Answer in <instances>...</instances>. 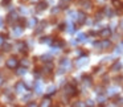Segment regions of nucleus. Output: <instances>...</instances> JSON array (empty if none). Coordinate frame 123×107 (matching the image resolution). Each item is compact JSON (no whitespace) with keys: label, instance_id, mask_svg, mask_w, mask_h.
Here are the masks:
<instances>
[{"label":"nucleus","instance_id":"cd10ccee","mask_svg":"<svg viewBox=\"0 0 123 107\" xmlns=\"http://www.w3.org/2000/svg\"><path fill=\"white\" fill-rule=\"evenodd\" d=\"M17 48H19V50H21L23 53H25V44H24V42L17 44Z\"/></svg>","mask_w":123,"mask_h":107},{"label":"nucleus","instance_id":"c9c22d12","mask_svg":"<svg viewBox=\"0 0 123 107\" xmlns=\"http://www.w3.org/2000/svg\"><path fill=\"white\" fill-rule=\"evenodd\" d=\"M3 44H4V38L1 37V36H0V46L3 45Z\"/></svg>","mask_w":123,"mask_h":107},{"label":"nucleus","instance_id":"f3484780","mask_svg":"<svg viewBox=\"0 0 123 107\" xmlns=\"http://www.w3.org/2000/svg\"><path fill=\"white\" fill-rule=\"evenodd\" d=\"M41 59H43L44 62H52V56H49V54H44V56H41Z\"/></svg>","mask_w":123,"mask_h":107},{"label":"nucleus","instance_id":"b1692460","mask_svg":"<svg viewBox=\"0 0 123 107\" xmlns=\"http://www.w3.org/2000/svg\"><path fill=\"white\" fill-rule=\"evenodd\" d=\"M46 93H48L49 95H50V94H54V93H56V87H54L53 85H52V86H49V87L46 89Z\"/></svg>","mask_w":123,"mask_h":107},{"label":"nucleus","instance_id":"9d476101","mask_svg":"<svg viewBox=\"0 0 123 107\" xmlns=\"http://www.w3.org/2000/svg\"><path fill=\"white\" fill-rule=\"evenodd\" d=\"M36 24H37V20H36V17H31V19L27 21V25H28L29 28H35Z\"/></svg>","mask_w":123,"mask_h":107},{"label":"nucleus","instance_id":"473e14b6","mask_svg":"<svg viewBox=\"0 0 123 107\" xmlns=\"http://www.w3.org/2000/svg\"><path fill=\"white\" fill-rule=\"evenodd\" d=\"M98 101H99V102H101V103H103V102H105V96H102V95H99V96H98Z\"/></svg>","mask_w":123,"mask_h":107},{"label":"nucleus","instance_id":"a211bd4d","mask_svg":"<svg viewBox=\"0 0 123 107\" xmlns=\"http://www.w3.org/2000/svg\"><path fill=\"white\" fill-rule=\"evenodd\" d=\"M36 93L37 94L43 93V85H41V82H36Z\"/></svg>","mask_w":123,"mask_h":107},{"label":"nucleus","instance_id":"a19ab883","mask_svg":"<svg viewBox=\"0 0 123 107\" xmlns=\"http://www.w3.org/2000/svg\"><path fill=\"white\" fill-rule=\"evenodd\" d=\"M120 27H122V28H123V20H122V23H120Z\"/></svg>","mask_w":123,"mask_h":107},{"label":"nucleus","instance_id":"f8f14e48","mask_svg":"<svg viewBox=\"0 0 123 107\" xmlns=\"http://www.w3.org/2000/svg\"><path fill=\"white\" fill-rule=\"evenodd\" d=\"M46 7H48V3H46V1H38L37 11H44V9H46Z\"/></svg>","mask_w":123,"mask_h":107},{"label":"nucleus","instance_id":"2eb2a0df","mask_svg":"<svg viewBox=\"0 0 123 107\" xmlns=\"http://www.w3.org/2000/svg\"><path fill=\"white\" fill-rule=\"evenodd\" d=\"M40 42H43V44H53V40H52L50 37H43V38H40Z\"/></svg>","mask_w":123,"mask_h":107},{"label":"nucleus","instance_id":"c85d7f7f","mask_svg":"<svg viewBox=\"0 0 123 107\" xmlns=\"http://www.w3.org/2000/svg\"><path fill=\"white\" fill-rule=\"evenodd\" d=\"M68 28H69V29H68V32H69V33L74 32V25H73V24H69V25H68Z\"/></svg>","mask_w":123,"mask_h":107},{"label":"nucleus","instance_id":"58836bf2","mask_svg":"<svg viewBox=\"0 0 123 107\" xmlns=\"http://www.w3.org/2000/svg\"><path fill=\"white\" fill-rule=\"evenodd\" d=\"M40 0H31V3H38Z\"/></svg>","mask_w":123,"mask_h":107},{"label":"nucleus","instance_id":"ddd939ff","mask_svg":"<svg viewBox=\"0 0 123 107\" xmlns=\"http://www.w3.org/2000/svg\"><path fill=\"white\" fill-rule=\"evenodd\" d=\"M23 30H24V29H23L21 27H15L13 28V35L16 36V37H19V36L23 33Z\"/></svg>","mask_w":123,"mask_h":107},{"label":"nucleus","instance_id":"6ab92c4d","mask_svg":"<svg viewBox=\"0 0 123 107\" xmlns=\"http://www.w3.org/2000/svg\"><path fill=\"white\" fill-rule=\"evenodd\" d=\"M103 15H106L107 17H112V15H114V12H112L110 8H105V11H103Z\"/></svg>","mask_w":123,"mask_h":107},{"label":"nucleus","instance_id":"7ed1b4c3","mask_svg":"<svg viewBox=\"0 0 123 107\" xmlns=\"http://www.w3.org/2000/svg\"><path fill=\"white\" fill-rule=\"evenodd\" d=\"M15 90H16V93H19V94H24L25 90H27V86H25L24 82H17L16 86H15Z\"/></svg>","mask_w":123,"mask_h":107},{"label":"nucleus","instance_id":"393cba45","mask_svg":"<svg viewBox=\"0 0 123 107\" xmlns=\"http://www.w3.org/2000/svg\"><path fill=\"white\" fill-rule=\"evenodd\" d=\"M52 69H53V66H52V65L48 62V65H46V66L44 67L43 70H44V73H50V71H52Z\"/></svg>","mask_w":123,"mask_h":107},{"label":"nucleus","instance_id":"4468645a","mask_svg":"<svg viewBox=\"0 0 123 107\" xmlns=\"http://www.w3.org/2000/svg\"><path fill=\"white\" fill-rule=\"evenodd\" d=\"M72 0H60V8H66Z\"/></svg>","mask_w":123,"mask_h":107},{"label":"nucleus","instance_id":"20e7f679","mask_svg":"<svg viewBox=\"0 0 123 107\" xmlns=\"http://www.w3.org/2000/svg\"><path fill=\"white\" fill-rule=\"evenodd\" d=\"M99 36H101L102 38H109L110 36H111V29H110V28H103V29L99 32Z\"/></svg>","mask_w":123,"mask_h":107},{"label":"nucleus","instance_id":"ea45409f","mask_svg":"<svg viewBox=\"0 0 123 107\" xmlns=\"http://www.w3.org/2000/svg\"><path fill=\"white\" fill-rule=\"evenodd\" d=\"M3 25V17H0V27Z\"/></svg>","mask_w":123,"mask_h":107},{"label":"nucleus","instance_id":"4be33fe9","mask_svg":"<svg viewBox=\"0 0 123 107\" xmlns=\"http://www.w3.org/2000/svg\"><path fill=\"white\" fill-rule=\"evenodd\" d=\"M83 82H85V85L90 86L91 85V78L89 77V75H83Z\"/></svg>","mask_w":123,"mask_h":107},{"label":"nucleus","instance_id":"aec40b11","mask_svg":"<svg viewBox=\"0 0 123 107\" xmlns=\"http://www.w3.org/2000/svg\"><path fill=\"white\" fill-rule=\"evenodd\" d=\"M122 67V65H120V62H115L114 65H112V67H111V70L112 71H118V70Z\"/></svg>","mask_w":123,"mask_h":107},{"label":"nucleus","instance_id":"4c0bfd02","mask_svg":"<svg viewBox=\"0 0 123 107\" xmlns=\"http://www.w3.org/2000/svg\"><path fill=\"white\" fill-rule=\"evenodd\" d=\"M20 9H21L23 13H27V12H28V9H25V8H20Z\"/></svg>","mask_w":123,"mask_h":107},{"label":"nucleus","instance_id":"bb28decb","mask_svg":"<svg viewBox=\"0 0 123 107\" xmlns=\"http://www.w3.org/2000/svg\"><path fill=\"white\" fill-rule=\"evenodd\" d=\"M107 94H109L110 96L115 95V94H117V89H115V87H110L109 89V93H107Z\"/></svg>","mask_w":123,"mask_h":107},{"label":"nucleus","instance_id":"e433bc0d","mask_svg":"<svg viewBox=\"0 0 123 107\" xmlns=\"http://www.w3.org/2000/svg\"><path fill=\"white\" fill-rule=\"evenodd\" d=\"M65 27H66L65 24H61V25H60V29H61V30H64V29H65Z\"/></svg>","mask_w":123,"mask_h":107},{"label":"nucleus","instance_id":"9b49d317","mask_svg":"<svg viewBox=\"0 0 123 107\" xmlns=\"http://www.w3.org/2000/svg\"><path fill=\"white\" fill-rule=\"evenodd\" d=\"M89 62L87 57H81V58H78L77 61V66H82V65H86Z\"/></svg>","mask_w":123,"mask_h":107},{"label":"nucleus","instance_id":"f257e3e1","mask_svg":"<svg viewBox=\"0 0 123 107\" xmlns=\"http://www.w3.org/2000/svg\"><path fill=\"white\" fill-rule=\"evenodd\" d=\"M64 93H65V95H66V96H73V95L77 94V89H75L72 83H69V85H66L64 87Z\"/></svg>","mask_w":123,"mask_h":107},{"label":"nucleus","instance_id":"dca6fc26","mask_svg":"<svg viewBox=\"0 0 123 107\" xmlns=\"http://www.w3.org/2000/svg\"><path fill=\"white\" fill-rule=\"evenodd\" d=\"M77 41H78V42H85V41H86V35H85V33H80L78 37H77Z\"/></svg>","mask_w":123,"mask_h":107},{"label":"nucleus","instance_id":"f704fd0d","mask_svg":"<svg viewBox=\"0 0 123 107\" xmlns=\"http://www.w3.org/2000/svg\"><path fill=\"white\" fill-rule=\"evenodd\" d=\"M86 104H87V106H94V102L93 101H87V103H86Z\"/></svg>","mask_w":123,"mask_h":107},{"label":"nucleus","instance_id":"2f4dec72","mask_svg":"<svg viewBox=\"0 0 123 107\" xmlns=\"http://www.w3.org/2000/svg\"><path fill=\"white\" fill-rule=\"evenodd\" d=\"M9 3H11V0H3V1H1V6H3V7H7Z\"/></svg>","mask_w":123,"mask_h":107},{"label":"nucleus","instance_id":"79ce46f5","mask_svg":"<svg viewBox=\"0 0 123 107\" xmlns=\"http://www.w3.org/2000/svg\"><path fill=\"white\" fill-rule=\"evenodd\" d=\"M1 82H3V81H1V77H0V85H1Z\"/></svg>","mask_w":123,"mask_h":107},{"label":"nucleus","instance_id":"5701e85b","mask_svg":"<svg viewBox=\"0 0 123 107\" xmlns=\"http://www.w3.org/2000/svg\"><path fill=\"white\" fill-rule=\"evenodd\" d=\"M112 6H114L115 8H122V7H123V4L120 3L119 0H112Z\"/></svg>","mask_w":123,"mask_h":107},{"label":"nucleus","instance_id":"423d86ee","mask_svg":"<svg viewBox=\"0 0 123 107\" xmlns=\"http://www.w3.org/2000/svg\"><path fill=\"white\" fill-rule=\"evenodd\" d=\"M75 21L78 23V24H83V23L86 21V15L83 13V12H77V20Z\"/></svg>","mask_w":123,"mask_h":107},{"label":"nucleus","instance_id":"39448f33","mask_svg":"<svg viewBox=\"0 0 123 107\" xmlns=\"http://www.w3.org/2000/svg\"><path fill=\"white\" fill-rule=\"evenodd\" d=\"M80 6L82 7L83 9H91L93 4H91L90 0H80Z\"/></svg>","mask_w":123,"mask_h":107},{"label":"nucleus","instance_id":"a878e982","mask_svg":"<svg viewBox=\"0 0 123 107\" xmlns=\"http://www.w3.org/2000/svg\"><path fill=\"white\" fill-rule=\"evenodd\" d=\"M17 74H19V75H24V74H27V67H20V69L17 70Z\"/></svg>","mask_w":123,"mask_h":107},{"label":"nucleus","instance_id":"0eeeda50","mask_svg":"<svg viewBox=\"0 0 123 107\" xmlns=\"http://www.w3.org/2000/svg\"><path fill=\"white\" fill-rule=\"evenodd\" d=\"M7 20H8V23H15L17 20V12L16 11H12L11 13L8 15V19H7Z\"/></svg>","mask_w":123,"mask_h":107},{"label":"nucleus","instance_id":"f03ea898","mask_svg":"<svg viewBox=\"0 0 123 107\" xmlns=\"http://www.w3.org/2000/svg\"><path fill=\"white\" fill-rule=\"evenodd\" d=\"M6 65H7V67H8V69H16L17 65H19V61H17L15 57H11V58L7 59Z\"/></svg>","mask_w":123,"mask_h":107},{"label":"nucleus","instance_id":"c756f323","mask_svg":"<svg viewBox=\"0 0 123 107\" xmlns=\"http://www.w3.org/2000/svg\"><path fill=\"white\" fill-rule=\"evenodd\" d=\"M21 65H23L24 67H28L31 64H29V61H27V59H23V61H21Z\"/></svg>","mask_w":123,"mask_h":107},{"label":"nucleus","instance_id":"72a5a7b5","mask_svg":"<svg viewBox=\"0 0 123 107\" xmlns=\"http://www.w3.org/2000/svg\"><path fill=\"white\" fill-rule=\"evenodd\" d=\"M58 11H60V8H53L52 9V13H57Z\"/></svg>","mask_w":123,"mask_h":107},{"label":"nucleus","instance_id":"1a4fd4ad","mask_svg":"<svg viewBox=\"0 0 123 107\" xmlns=\"http://www.w3.org/2000/svg\"><path fill=\"white\" fill-rule=\"evenodd\" d=\"M101 48L102 49H110L111 48V42H110L107 38H105L103 41H101Z\"/></svg>","mask_w":123,"mask_h":107},{"label":"nucleus","instance_id":"412c9836","mask_svg":"<svg viewBox=\"0 0 123 107\" xmlns=\"http://www.w3.org/2000/svg\"><path fill=\"white\" fill-rule=\"evenodd\" d=\"M50 99H49V98H45V99H44V101L43 102H41V106H43V107H48V106H50Z\"/></svg>","mask_w":123,"mask_h":107},{"label":"nucleus","instance_id":"6e6552de","mask_svg":"<svg viewBox=\"0 0 123 107\" xmlns=\"http://www.w3.org/2000/svg\"><path fill=\"white\" fill-rule=\"evenodd\" d=\"M60 64H61V67H62V69H65V70L69 69V67H70V61H69L68 58L61 59V62H60Z\"/></svg>","mask_w":123,"mask_h":107},{"label":"nucleus","instance_id":"7c9ffc66","mask_svg":"<svg viewBox=\"0 0 123 107\" xmlns=\"http://www.w3.org/2000/svg\"><path fill=\"white\" fill-rule=\"evenodd\" d=\"M1 46L4 48V50H9V49H11V45H9V44H6V42H4Z\"/></svg>","mask_w":123,"mask_h":107}]
</instances>
